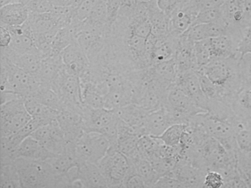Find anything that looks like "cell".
Listing matches in <instances>:
<instances>
[{
  "mask_svg": "<svg viewBox=\"0 0 251 188\" xmlns=\"http://www.w3.org/2000/svg\"><path fill=\"white\" fill-rule=\"evenodd\" d=\"M239 60L240 57L213 59L197 70L219 88L225 100L231 106L233 98L242 86Z\"/></svg>",
  "mask_w": 251,
  "mask_h": 188,
  "instance_id": "obj_1",
  "label": "cell"
},
{
  "mask_svg": "<svg viewBox=\"0 0 251 188\" xmlns=\"http://www.w3.org/2000/svg\"><path fill=\"white\" fill-rule=\"evenodd\" d=\"M23 188H59L61 178L48 160L19 157L14 162Z\"/></svg>",
  "mask_w": 251,
  "mask_h": 188,
  "instance_id": "obj_2",
  "label": "cell"
},
{
  "mask_svg": "<svg viewBox=\"0 0 251 188\" xmlns=\"http://www.w3.org/2000/svg\"><path fill=\"white\" fill-rule=\"evenodd\" d=\"M239 118L234 114L205 112L192 118L194 121L202 126L210 136L218 140L230 153H236L235 140L236 123Z\"/></svg>",
  "mask_w": 251,
  "mask_h": 188,
  "instance_id": "obj_3",
  "label": "cell"
},
{
  "mask_svg": "<svg viewBox=\"0 0 251 188\" xmlns=\"http://www.w3.org/2000/svg\"><path fill=\"white\" fill-rule=\"evenodd\" d=\"M41 83L33 75L1 57V92L33 96Z\"/></svg>",
  "mask_w": 251,
  "mask_h": 188,
  "instance_id": "obj_4",
  "label": "cell"
},
{
  "mask_svg": "<svg viewBox=\"0 0 251 188\" xmlns=\"http://www.w3.org/2000/svg\"><path fill=\"white\" fill-rule=\"evenodd\" d=\"M164 107L171 114L174 123H188L194 116L205 113L176 83L167 90Z\"/></svg>",
  "mask_w": 251,
  "mask_h": 188,
  "instance_id": "obj_5",
  "label": "cell"
},
{
  "mask_svg": "<svg viewBox=\"0 0 251 188\" xmlns=\"http://www.w3.org/2000/svg\"><path fill=\"white\" fill-rule=\"evenodd\" d=\"M75 145L79 164L89 162L98 164L108 153L111 142L99 132H84L75 142Z\"/></svg>",
  "mask_w": 251,
  "mask_h": 188,
  "instance_id": "obj_6",
  "label": "cell"
},
{
  "mask_svg": "<svg viewBox=\"0 0 251 188\" xmlns=\"http://www.w3.org/2000/svg\"><path fill=\"white\" fill-rule=\"evenodd\" d=\"M32 119L25 105L24 98H17L1 104L0 133L1 137L13 135L24 127Z\"/></svg>",
  "mask_w": 251,
  "mask_h": 188,
  "instance_id": "obj_7",
  "label": "cell"
},
{
  "mask_svg": "<svg viewBox=\"0 0 251 188\" xmlns=\"http://www.w3.org/2000/svg\"><path fill=\"white\" fill-rule=\"evenodd\" d=\"M98 165L108 188H123V182L130 170V163L127 156L118 150L109 148Z\"/></svg>",
  "mask_w": 251,
  "mask_h": 188,
  "instance_id": "obj_8",
  "label": "cell"
},
{
  "mask_svg": "<svg viewBox=\"0 0 251 188\" xmlns=\"http://www.w3.org/2000/svg\"><path fill=\"white\" fill-rule=\"evenodd\" d=\"M31 136L55 155H60L65 152L67 138L58 119L49 124L38 128L32 133Z\"/></svg>",
  "mask_w": 251,
  "mask_h": 188,
  "instance_id": "obj_9",
  "label": "cell"
},
{
  "mask_svg": "<svg viewBox=\"0 0 251 188\" xmlns=\"http://www.w3.org/2000/svg\"><path fill=\"white\" fill-rule=\"evenodd\" d=\"M83 119V131L96 132L102 134L108 126L119 120L115 110L108 109H94L83 105L80 110Z\"/></svg>",
  "mask_w": 251,
  "mask_h": 188,
  "instance_id": "obj_10",
  "label": "cell"
},
{
  "mask_svg": "<svg viewBox=\"0 0 251 188\" xmlns=\"http://www.w3.org/2000/svg\"><path fill=\"white\" fill-rule=\"evenodd\" d=\"M81 107L78 108L64 105L58 113L57 119L65 133L68 142H75L84 132L83 119L80 113Z\"/></svg>",
  "mask_w": 251,
  "mask_h": 188,
  "instance_id": "obj_11",
  "label": "cell"
},
{
  "mask_svg": "<svg viewBox=\"0 0 251 188\" xmlns=\"http://www.w3.org/2000/svg\"><path fill=\"white\" fill-rule=\"evenodd\" d=\"M206 172L182 157L170 173L181 183L183 188H203Z\"/></svg>",
  "mask_w": 251,
  "mask_h": 188,
  "instance_id": "obj_12",
  "label": "cell"
},
{
  "mask_svg": "<svg viewBox=\"0 0 251 188\" xmlns=\"http://www.w3.org/2000/svg\"><path fill=\"white\" fill-rule=\"evenodd\" d=\"M61 55L65 70L70 74L80 77L90 68L89 57L75 41L70 44Z\"/></svg>",
  "mask_w": 251,
  "mask_h": 188,
  "instance_id": "obj_13",
  "label": "cell"
},
{
  "mask_svg": "<svg viewBox=\"0 0 251 188\" xmlns=\"http://www.w3.org/2000/svg\"><path fill=\"white\" fill-rule=\"evenodd\" d=\"M176 84L194 100L197 105L204 111L208 112L209 101L204 95L200 83L199 76L196 70H191L187 73L177 76Z\"/></svg>",
  "mask_w": 251,
  "mask_h": 188,
  "instance_id": "obj_14",
  "label": "cell"
},
{
  "mask_svg": "<svg viewBox=\"0 0 251 188\" xmlns=\"http://www.w3.org/2000/svg\"><path fill=\"white\" fill-rule=\"evenodd\" d=\"M178 46L179 38L171 34L158 37L150 55L151 66L175 58Z\"/></svg>",
  "mask_w": 251,
  "mask_h": 188,
  "instance_id": "obj_15",
  "label": "cell"
},
{
  "mask_svg": "<svg viewBox=\"0 0 251 188\" xmlns=\"http://www.w3.org/2000/svg\"><path fill=\"white\" fill-rule=\"evenodd\" d=\"M176 65L177 76L197 70L195 57V42L189 40L185 35L179 38V46L176 53Z\"/></svg>",
  "mask_w": 251,
  "mask_h": 188,
  "instance_id": "obj_16",
  "label": "cell"
},
{
  "mask_svg": "<svg viewBox=\"0 0 251 188\" xmlns=\"http://www.w3.org/2000/svg\"><path fill=\"white\" fill-rule=\"evenodd\" d=\"M211 60L213 59L240 57L238 52V42L230 35L226 33L208 39Z\"/></svg>",
  "mask_w": 251,
  "mask_h": 188,
  "instance_id": "obj_17",
  "label": "cell"
},
{
  "mask_svg": "<svg viewBox=\"0 0 251 188\" xmlns=\"http://www.w3.org/2000/svg\"><path fill=\"white\" fill-rule=\"evenodd\" d=\"M174 124L173 117L165 107L150 112L145 121L147 135L159 137L166 129Z\"/></svg>",
  "mask_w": 251,
  "mask_h": 188,
  "instance_id": "obj_18",
  "label": "cell"
},
{
  "mask_svg": "<svg viewBox=\"0 0 251 188\" xmlns=\"http://www.w3.org/2000/svg\"><path fill=\"white\" fill-rule=\"evenodd\" d=\"M30 11L22 2L11 3L0 8L1 26H20L28 20Z\"/></svg>",
  "mask_w": 251,
  "mask_h": 188,
  "instance_id": "obj_19",
  "label": "cell"
},
{
  "mask_svg": "<svg viewBox=\"0 0 251 188\" xmlns=\"http://www.w3.org/2000/svg\"><path fill=\"white\" fill-rule=\"evenodd\" d=\"M24 102L32 118L35 119L41 126L49 124L58 118L59 111L42 104L33 96L26 97L24 98Z\"/></svg>",
  "mask_w": 251,
  "mask_h": 188,
  "instance_id": "obj_20",
  "label": "cell"
},
{
  "mask_svg": "<svg viewBox=\"0 0 251 188\" xmlns=\"http://www.w3.org/2000/svg\"><path fill=\"white\" fill-rule=\"evenodd\" d=\"M17 156V158L24 157L31 160H48L58 155L50 151L39 141L30 135L19 145Z\"/></svg>",
  "mask_w": 251,
  "mask_h": 188,
  "instance_id": "obj_21",
  "label": "cell"
},
{
  "mask_svg": "<svg viewBox=\"0 0 251 188\" xmlns=\"http://www.w3.org/2000/svg\"><path fill=\"white\" fill-rule=\"evenodd\" d=\"M118 117L127 124L145 131V121L150 112L139 104L130 103L115 110ZM147 135V134H146Z\"/></svg>",
  "mask_w": 251,
  "mask_h": 188,
  "instance_id": "obj_22",
  "label": "cell"
},
{
  "mask_svg": "<svg viewBox=\"0 0 251 188\" xmlns=\"http://www.w3.org/2000/svg\"><path fill=\"white\" fill-rule=\"evenodd\" d=\"M150 75L167 87L176 83L177 78L176 58L162 63H155L148 68Z\"/></svg>",
  "mask_w": 251,
  "mask_h": 188,
  "instance_id": "obj_23",
  "label": "cell"
},
{
  "mask_svg": "<svg viewBox=\"0 0 251 188\" xmlns=\"http://www.w3.org/2000/svg\"><path fill=\"white\" fill-rule=\"evenodd\" d=\"M79 166V179L83 182L84 188H108L106 180L95 163H82Z\"/></svg>",
  "mask_w": 251,
  "mask_h": 188,
  "instance_id": "obj_24",
  "label": "cell"
},
{
  "mask_svg": "<svg viewBox=\"0 0 251 188\" xmlns=\"http://www.w3.org/2000/svg\"><path fill=\"white\" fill-rule=\"evenodd\" d=\"M64 66V63L61 54L46 57L42 61L40 69L35 77L42 85L51 87V84Z\"/></svg>",
  "mask_w": 251,
  "mask_h": 188,
  "instance_id": "obj_25",
  "label": "cell"
},
{
  "mask_svg": "<svg viewBox=\"0 0 251 188\" xmlns=\"http://www.w3.org/2000/svg\"><path fill=\"white\" fill-rule=\"evenodd\" d=\"M130 163V172H135L142 177L147 188H153L161 175L154 168L152 163L139 154L136 157L128 159Z\"/></svg>",
  "mask_w": 251,
  "mask_h": 188,
  "instance_id": "obj_26",
  "label": "cell"
},
{
  "mask_svg": "<svg viewBox=\"0 0 251 188\" xmlns=\"http://www.w3.org/2000/svg\"><path fill=\"white\" fill-rule=\"evenodd\" d=\"M233 113L241 119H251V85H243L232 103Z\"/></svg>",
  "mask_w": 251,
  "mask_h": 188,
  "instance_id": "obj_27",
  "label": "cell"
},
{
  "mask_svg": "<svg viewBox=\"0 0 251 188\" xmlns=\"http://www.w3.org/2000/svg\"><path fill=\"white\" fill-rule=\"evenodd\" d=\"M27 21L34 34L47 33L53 29H61L52 13H38L30 12Z\"/></svg>",
  "mask_w": 251,
  "mask_h": 188,
  "instance_id": "obj_28",
  "label": "cell"
},
{
  "mask_svg": "<svg viewBox=\"0 0 251 188\" xmlns=\"http://www.w3.org/2000/svg\"><path fill=\"white\" fill-rule=\"evenodd\" d=\"M133 103V90L108 88L105 95V108L115 110Z\"/></svg>",
  "mask_w": 251,
  "mask_h": 188,
  "instance_id": "obj_29",
  "label": "cell"
},
{
  "mask_svg": "<svg viewBox=\"0 0 251 188\" xmlns=\"http://www.w3.org/2000/svg\"><path fill=\"white\" fill-rule=\"evenodd\" d=\"M162 144L158 137L144 135L138 140V151L142 157L151 162L160 157V148Z\"/></svg>",
  "mask_w": 251,
  "mask_h": 188,
  "instance_id": "obj_30",
  "label": "cell"
},
{
  "mask_svg": "<svg viewBox=\"0 0 251 188\" xmlns=\"http://www.w3.org/2000/svg\"><path fill=\"white\" fill-rule=\"evenodd\" d=\"M36 99L39 100L42 104L60 111L64 107V102L60 95L48 85L41 84L34 95H33Z\"/></svg>",
  "mask_w": 251,
  "mask_h": 188,
  "instance_id": "obj_31",
  "label": "cell"
},
{
  "mask_svg": "<svg viewBox=\"0 0 251 188\" xmlns=\"http://www.w3.org/2000/svg\"><path fill=\"white\" fill-rule=\"evenodd\" d=\"M21 188V180L14 163L1 164L0 188Z\"/></svg>",
  "mask_w": 251,
  "mask_h": 188,
  "instance_id": "obj_32",
  "label": "cell"
},
{
  "mask_svg": "<svg viewBox=\"0 0 251 188\" xmlns=\"http://www.w3.org/2000/svg\"><path fill=\"white\" fill-rule=\"evenodd\" d=\"M108 4L107 0H98L91 13L86 23L99 27L110 26L108 22Z\"/></svg>",
  "mask_w": 251,
  "mask_h": 188,
  "instance_id": "obj_33",
  "label": "cell"
},
{
  "mask_svg": "<svg viewBox=\"0 0 251 188\" xmlns=\"http://www.w3.org/2000/svg\"><path fill=\"white\" fill-rule=\"evenodd\" d=\"M188 123H174L158 137L163 143L170 146H179L182 136L187 128Z\"/></svg>",
  "mask_w": 251,
  "mask_h": 188,
  "instance_id": "obj_34",
  "label": "cell"
},
{
  "mask_svg": "<svg viewBox=\"0 0 251 188\" xmlns=\"http://www.w3.org/2000/svg\"><path fill=\"white\" fill-rule=\"evenodd\" d=\"M73 41H75L74 38L69 26L61 28L57 32L52 43L53 55L61 54V52Z\"/></svg>",
  "mask_w": 251,
  "mask_h": 188,
  "instance_id": "obj_35",
  "label": "cell"
},
{
  "mask_svg": "<svg viewBox=\"0 0 251 188\" xmlns=\"http://www.w3.org/2000/svg\"><path fill=\"white\" fill-rule=\"evenodd\" d=\"M195 57L197 63V70L208 64L211 60L208 39L195 43Z\"/></svg>",
  "mask_w": 251,
  "mask_h": 188,
  "instance_id": "obj_36",
  "label": "cell"
},
{
  "mask_svg": "<svg viewBox=\"0 0 251 188\" xmlns=\"http://www.w3.org/2000/svg\"><path fill=\"white\" fill-rule=\"evenodd\" d=\"M222 20H224V19H223L221 7H206V8H202L200 10L195 22H194L193 25L212 23V22Z\"/></svg>",
  "mask_w": 251,
  "mask_h": 188,
  "instance_id": "obj_37",
  "label": "cell"
},
{
  "mask_svg": "<svg viewBox=\"0 0 251 188\" xmlns=\"http://www.w3.org/2000/svg\"><path fill=\"white\" fill-rule=\"evenodd\" d=\"M236 162L238 172L251 188V156L245 155L236 150Z\"/></svg>",
  "mask_w": 251,
  "mask_h": 188,
  "instance_id": "obj_38",
  "label": "cell"
},
{
  "mask_svg": "<svg viewBox=\"0 0 251 188\" xmlns=\"http://www.w3.org/2000/svg\"><path fill=\"white\" fill-rule=\"evenodd\" d=\"M98 1V0H83L81 3L76 7L73 19H77L82 22L87 20Z\"/></svg>",
  "mask_w": 251,
  "mask_h": 188,
  "instance_id": "obj_39",
  "label": "cell"
},
{
  "mask_svg": "<svg viewBox=\"0 0 251 188\" xmlns=\"http://www.w3.org/2000/svg\"><path fill=\"white\" fill-rule=\"evenodd\" d=\"M225 180L223 174L217 170H208L204 176L203 188H223Z\"/></svg>",
  "mask_w": 251,
  "mask_h": 188,
  "instance_id": "obj_40",
  "label": "cell"
},
{
  "mask_svg": "<svg viewBox=\"0 0 251 188\" xmlns=\"http://www.w3.org/2000/svg\"><path fill=\"white\" fill-rule=\"evenodd\" d=\"M238 52L240 57L245 54H251V23L242 30L238 44Z\"/></svg>",
  "mask_w": 251,
  "mask_h": 188,
  "instance_id": "obj_41",
  "label": "cell"
},
{
  "mask_svg": "<svg viewBox=\"0 0 251 188\" xmlns=\"http://www.w3.org/2000/svg\"><path fill=\"white\" fill-rule=\"evenodd\" d=\"M242 86L251 85V54H245L239 60Z\"/></svg>",
  "mask_w": 251,
  "mask_h": 188,
  "instance_id": "obj_42",
  "label": "cell"
},
{
  "mask_svg": "<svg viewBox=\"0 0 251 188\" xmlns=\"http://www.w3.org/2000/svg\"><path fill=\"white\" fill-rule=\"evenodd\" d=\"M153 188H183V185L170 172H169L159 178Z\"/></svg>",
  "mask_w": 251,
  "mask_h": 188,
  "instance_id": "obj_43",
  "label": "cell"
},
{
  "mask_svg": "<svg viewBox=\"0 0 251 188\" xmlns=\"http://www.w3.org/2000/svg\"><path fill=\"white\" fill-rule=\"evenodd\" d=\"M223 188H249L247 182L242 179L239 174L238 170L233 174L225 179L224 187Z\"/></svg>",
  "mask_w": 251,
  "mask_h": 188,
  "instance_id": "obj_44",
  "label": "cell"
},
{
  "mask_svg": "<svg viewBox=\"0 0 251 188\" xmlns=\"http://www.w3.org/2000/svg\"><path fill=\"white\" fill-rule=\"evenodd\" d=\"M123 188H147L145 182L136 173H129L123 182Z\"/></svg>",
  "mask_w": 251,
  "mask_h": 188,
  "instance_id": "obj_45",
  "label": "cell"
},
{
  "mask_svg": "<svg viewBox=\"0 0 251 188\" xmlns=\"http://www.w3.org/2000/svg\"><path fill=\"white\" fill-rule=\"evenodd\" d=\"M181 2L180 0H157L158 7L170 17L173 12Z\"/></svg>",
  "mask_w": 251,
  "mask_h": 188,
  "instance_id": "obj_46",
  "label": "cell"
},
{
  "mask_svg": "<svg viewBox=\"0 0 251 188\" xmlns=\"http://www.w3.org/2000/svg\"><path fill=\"white\" fill-rule=\"evenodd\" d=\"M12 41V35L9 29L0 26V47H8Z\"/></svg>",
  "mask_w": 251,
  "mask_h": 188,
  "instance_id": "obj_47",
  "label": "cell"
},
{
  "mask_svg": "<svg viewBox=\"0 0 251 188\" xmlns=\"http://www.w3.org/2000/svg\"><path fill=\"white\" fill-rule=\"evenodd\" d=\"M198 1L201 10L206 7H221L226 2V0H198Z\"/></svg>",
  "mask_w": 251,
  "mask_h": 188,
  "instance_id": "obj_48",
  "label": "cell"
},
{
  "mask_svg": "<svg viewBox=\"0 0 251 188\" xmlns=\"http://www.w3.org/2000/svg\"><path fill=\"white\" fill-rule=\"evenodd\" d=\"M22 0H0V7L11 4V3L21 2Z\"/></svg>",
  "mask_w": 251,
  "mask_h": 188,
  "instance_id": "obj_49",
  "label": "cell"
},
{
  "mask_svg": "<svg viewBox=\"0 0 251 188\" xmlns=\"http://www.w3.org/2000/svg\"><path fill=\"white\" fill-rule=\"evenodd\" d=\"M141 2H148V1H151V0H139Z\"/></svg>",
  "mask_w": 251,
  "mask_h": 188,
  "instance_id": "obj_50",
  "label": "cell"
}]
</instances>
